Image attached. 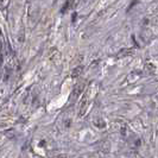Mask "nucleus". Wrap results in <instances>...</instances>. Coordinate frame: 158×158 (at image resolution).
Segmentation results:
<instances>
[{"label": "nucleus", "mask_w": 158, "mask_h": 158, "mask_svg": "<svg viewBox=\"0 0 158 158\" xmlns=\"http://www.w3.org/2000/svg\"><path fill=\"white\" fill-rule=\"evenodd\" d=\"M1 63H2V58L0 57V66H1Z\"/></svg>", "instance_id": "9"}, {"label": "nucleus", "mask_w": 158, "mask_h": 158, "mask_svg": "<svg viewBox=\"0 0 158 158\" xmlns=\"http://www.w3.org/2000/svg\"><path fill=\"white\" fill-rule=\"evenodd\" d=\"M132 52H133V50H132V49H124V50L119 51L118 57H124V56H127V55H131Z\"/></svg>", "instance_id": "7"}, {"label": "nucleus", "mask_w": 158, "mask_h": 158, "mask_svg": "<svg viewBox=\"0 0 158 158\" xmlns=\"http://www.w3.org/2000/svg\"><path fill=\"white\" fill-rule=\"evenodd\" d=\"M10 5V0H0V7L1 8H6Z\"/></svg>", "instance_id": "8"}, {"label": "nucleus", "mask_w": 158, "mask_h": 158, "mask_svg": "<svg viewBox=\"0 0 158 158\" xmlns=\"http://www.w3.org/2000/svg\"><path fill=\"white\" fill-rule=\"evenodd\" d=\"M72 5H74V0H66L63 7H62V10H61V12H62L63 15L67 13V12H68V11L72 7Z\"/></svg>", "instance_id": "5"}, {"label": "nucleus", "mask_w": 158, "mask_h": 158, "mask_svg": "<svg viewBox=\"0 0 158 158\" xmlns=\"http://www.w3.org/2000/svg\"><path fill=\"white\" fill-rule=\"evenodd\" d=\"M58 127L62 129V131H66L72 126V115L69 112H64L62 113L61 116L58 118Z\"/></svg>", "instance_id": "2"}, {"label": "nucleus", "mask_w": 158, "mask_h": 158, "mask_svg": "<svg viewBox=\"0 0 158 158\" xmlns=\"http://www.w3.org/2000/svg\"><path fill=\"white\" fill-rule=\"evenodd\" d=\"M83 72V66H77L76 68H74L72 72V79H76V77H79L81 74Z\"/></svg>", "instance_id": "6"}, {"label": "nucleus", "mask_w": 158, "mask_h": 158, "mask_svg": "<svg viewBox=\"0 0 158 158\" xmlns=\"http://www.w3.org/2000/svg\"><path fill=\"white\" fill-rule=\"evenodd\" d=\"M94 86H89V88L87 89V92L85 93L83 98H82V101L80 102V106H79V116H83L86 115L87 113V109L89 107V103H90V99H92V94H94Z\"/></svg>", "instance_id": "1"}, {"label": "nucleus", "mask_w": 158, "mask_h": 158, "mask_svg": "<svg viewBox=\"0 0 158 158\" xmlns=\"http://www.w3.org/2000/svg\"><path fill=\"white\" fill-rule=\"evenodd\" d=\"M93 124L98 127V129H103L106 127V123H105V120L100 118V116H96V118H94V120H93Z\"/></svg>", "instance_id": "4"}, {"label": "nucleus", "mask_w": 158, "mask_h": 158, "mask_svg": "<svg viewBox=\"0 0 158 158\" xmlns=\"http://www.w3.org/2000/svg\"><path fill=\"white\" fill-rule=\"evenodd\" d=\"M83 89H85L83 82L76 83V85L74 86V88H72V94H70V96H69V102H70V103H74L75 101L80 98V95L82 94Z\"/></svg>", "instance_id": "3"}]
</instances>
